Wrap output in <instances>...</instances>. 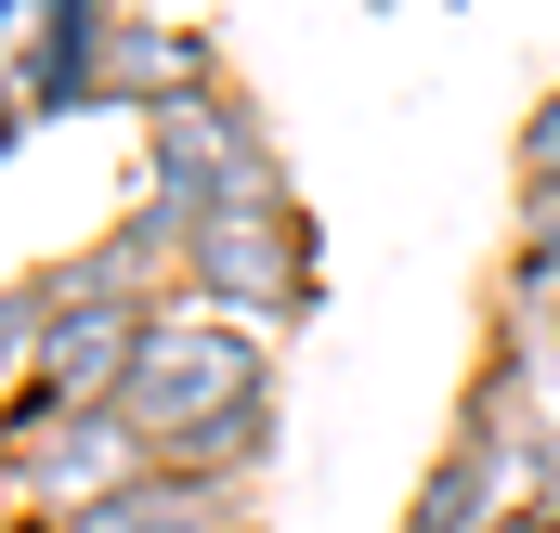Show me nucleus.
Segmentation results:
<instances>
[{"label":"nucleus","instance_id":"nucleus-16","mask_svg":"<svg viewBox=\"0 0 560 533\" xmlns=\"http://www.w3.org/2000/svg\"><path fill=\"white\" fill-rule=\"evenodd\" d=\"M13 39H26V0H0V66H13Z\"/></svg>","mask_w":560,"mask_h":533},{"label":"nucleus","instance_id":"nucleus-13","mask_svg":"<svg viewBox=\"0 0 560 533\" xmlns=\"http://www.w3.org/2000/svg\"><path fill=\"white\" fill-rule=\"evenodd\" d=\"M26 378H39V299H26V273L0 286V416L26 403Z\"/></svg>","mask_w":560,"mask_h":533},{"label":"nucleus","instance_id":"nucleus-10","mask_svg":"<svg viewBox=\"0 0 560 533\" xmlns=\"http://www.w3.org/2000/svg\"><path fill=\"white\" fill-rule=\"evenodd\" d=\"M392 533H509V482H495L469 442H443L418 482H405V521Z\"/></svg>","mask_w":560,"mask_h":533},{"label":"nucleus","instance_id":"nucleus-12","mask_svg":"<svg viewBox=\"0 0 560 533\" xmlns=\"http://www.w3.org/2000/svg\"><path fill=\"white\" fill-rule=\"evenodd\" d=\"M509 182L522 196H560V79L522 105V131H509Z\"/></svg>","mask_w":560,"mask_h":533},{"label":"nucleus","instance_id":"nucleus-7","mask_svg":"<svg viewBox=\"0 0 560 533\" xmlns=\"http://www.w3.org/2000/svg\"><path fill=\"white\" fill-rule=\"evenodd\" d=\"M209 79H235V66H222V26L143 13V0H131V26H118V52H105V105L156 118V105H183V92H209Z\"/></svg>","mask_w":560,"mask_h":533},{"label":"nucleus","instance_id":"nucleus-14","mask_svg":"<svg viewBox=\"0 0 560 533\" xmlns=\"http://www.w3.org/2000/svg\"><path fill=\"white\" fill-rule=\"evenodd\" d=\"M26 143H39V118H26V92L0 79V182H13V156H26Z\"/></svg>","mask_w":560,"mask_h":533},{"label":"nucleus","instance_id":"nucleus-9","mask_svg":"<svg viewBox=\"0 0 560 533\" xmlns=\"http://www.w3.org/2000/svg\"><path fill=\"white\" fill-rule=\"evenodd\" d=\"M275 455H287V391H248V403H222L209 429H183L156 469H196V482H235V495H261V482H275Z\"/></svg>","mask_w":560,"mask_h":533},{"label":"nucleus","instance_id":"nucleus-4","mask_svg":"<svg viewBox=\"0 0 560 533\" xmlns=\"http://www.w3.org/2000/svg\"><path fill=\"white\" fill-rule=\"evenodd\" d=\"M183 299L196 312H235V325H300V312H326V248H313V209L275 196V209H235V222H209L196 235V261H183Z\"/></svg>","mask_w":560,"mask_h":533},{"label":"nucleus","instance_id":"nucleus-15","mask_svg":"<svg viewBox=\"0 0 560 533\" xmlns=\"http://www.w3.org/2000/svg\"><path fill=\"white\" fill-rule=\"evenodd\" d=\"M509 533H560V495H535V508H509Z\"/></svg>","mask_w":560,"mask_h":533},{"label":"nucleus","instance_id":"nucleus-5","mask_svg":"<svg viewBox=\"0 0 560 533\" xmlns=\"http://www.w3.org/2000/svg\"><path fill=\"white\" fill-rule=\"evenodd\" d=\"M118 26H131V0H26V39H13V92H26V118L52 131V118H118L105 105V52H118Z\"/></svg>","mask_w":560,"mask_h":533},{"label":"nucleus","instance_id":"nucleus-8","mask_svg":"<svg viewBox=\"0 0 560 533\" xmlns=\"http://www.w3.org/2000/svg\"><path fill=\"white\" fill-rule=\"evenodd\" d=\"M66 533H275V521H261V495H235V482H196V469H143L131 495L79 508Z\"/></svg>","mask_w":560,"mask_h":533},{"label":"nucleus","instance_id":"nucleus-17","mask_svg":"<svg viewBox=\"0 0 560 533\" xmlns=\"http://www.w3.org/2000/svg\"><path fill=\"white\" fill-rule=\"evenodd\" d=\"M0 521H13V495H0Z\"/></svg>","mask_w":560,"mask_h":533},{"label":"nucleus","instance_id":"nucleus-2","mask_svg":"<svg viewBox=\"0 0 560 533\" xmlns=\"http://www.w3.org/2000/svg\"><path fill=\"white\" fill-rule=\"evenodd\" d=\"M248 391H287V378H275V339H261V325H235V312L170 299V312L143 325V365H131V391H118V416L170 455L183 429H209L222 403H248Z\"/></svg>","mask_w":560,"mask_h":533},{"label":"nucleus","instance_id":"nucleus-1","mask_svg":"<svg viewBox=\"0 0 560 533\" xmlns=\"http://www.w3.org/2000/svg\"><path fill=\"white\" fill-rule=\"evenodd\" d=\"M143 131V196L170 209V222H235V209H275V196H300L287 182V143L275 118L235 92V79H209V92H183V105H156V118H131Z\"/></svg>","mask_w":560,"mask_h":533},{"label":"nucleus","instance_id":"nucleus-6","mask_svg":"<svg viewBox=\"0 0 560 533\" xmlns=\"http://www.w3.org/2000/svg\"><path fill=\"white\" fill-rule=\"evenodd\" d=\"M443 442H469V455L509 482V508L560 495V416H548V378H522L509 352H482V365H469V391H456V429H443Z\"/></svg>","mask_w":560,"mask_h":533},{"label":"nucleus","instance_id":"nucleus-3","mask_svg":"<svg viewBox=\"0 0 560 533\" xmlns=\"http://www.w3.org/2000/svg\"><path fill=\"white\" fill-rule=\"evenodd\" d=\"M143 469H156V442H143L118 403H52L39 378H26V403L0 416V495L39 508V521H79V508L131 495Z\"/></svg>","mask_w":560,"mask_h":533},{"label":"nucleus","instance_id":"nucleus-11","mask_svg":"<svg viewBox=\"0 0 560 533\" xmlns=\"http://www.w3.org/2000/svg\"><path fill=\"white\" fill-rule=\"evenodd\" d=\"M509 299H548L560 312V196H522V222H509V261H495Z\"/></svg>","mask_w":560,"mask_h":533}]
</instances>
